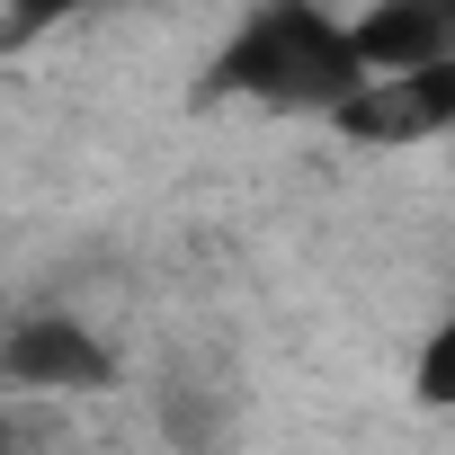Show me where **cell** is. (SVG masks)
<instances>
[{"instance_id": "6da1fadb", "label": "cell", "mask_w": 455, "mask_h": 455, "mask_svg": "<svg viewBox=\"0 0 455 455\" xmlns=\"http://www.w3.org/2000/svg\"><path fill=\"white\" fill-rule=\"evenodd\" d=\"M357 81L366 63L348 45V19L322 0H259L205 63V99H233L259 116H339Z\"/></svg>"}, {"instance_id": "7a4b0ae2", "label": "cell", "mask_w": 455, "mask_h": 455, "mask_svg": "<svg viewBox=\"0 0 455 455\" xmlns=\"http://www.w3.org/2000/svg\"><path fill=\"white\" fill-rule=\"evenodd\" d=\"M0 384L28 402H90L116 393V348L81 313H19L0 331Z\"/></svg>"}, {"instance_id": "3957f363", "label": "cell", "mask_w": 455, "mask_h": 455, "mask_svg": "<svg viewBox=\"0 0 455 455\" xmlns=\"http://www.w3.org/2000/svg\"><path fill=\"white\" fill-rule=\"evenodd\" d=\"M348 143L366 152H411V143H446L455 134V54L437 63H411V72H366L339 116H331Z\"/></svg>"}, {"instance_id": "277c9868", "label": "cell", "mask_w": 455, "mask_h": 455, "mask_svg": "<svg viewBox=\"0 0 455 455\" xmlns=\"http://www.w3.org/2000/svg\"><path fill=\"white\" fill-rule=\"evenodd\" d=\"M348 45L366 72H411L455 54V0H366L348 19Z\"/></svg>"}, {"instance_id": "5b68a950", "label": "cell", "mask_w": 455, "mask_h": 455, "mask_svg": "<svg viewBox=\"0 0 455 455\" xmlns=\"http://www.w3.org/2000/svg\"><path fill=\"white\" fill-rule=\"evenodd\" d=\"M99 10H125V0H0V54H28V45H45Z\"/></svg>"}, {"instance_id": "8992f818", "label": "cell", "mask_w": 455, "mask_h": 455, "mask_svg": "<svg viewBox=\"0 0 455 455\" xmlns=\"http://www.w3.org/2000/svg\"><path fill=\"white\" fill-rule=\"evenodd\" d=\"M411 402L455 411V313H446V322H428V339L411 348Z\"/></svg>"}, {"instance_id": "52a82bcc", "label": "cell", "mask_w": 455, "mask_h": 455, "mask_svg": "<svg viewBox=\"0 0 455 455\" xmlns=\"http://www.w3.org/2000/svg\"><path fill=\"white\" fill-rule=\"evenodd\" d=\"M0 455H19V428H0Z\"/></svg>"}]
</instances>
